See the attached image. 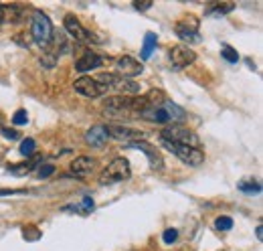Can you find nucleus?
<instances>
[{
  "label": "nucleus",
  "mask_w": 263,
  "mask_h": 251,
  "mask_svg": "<svg viewBox=\"0 0 263 251\" xmlns=\"http://www.w3.org/2000/svg\"><path fill=\"white\" fill-rule=\"evenodd\" d=\"M83 209H85V211H91V209H93V201H91L89 196L83 199Z\"/></svg>",
  "instance_id": "30"
},
{
  "label": "nucleus",
  "mask_w": 263,
  "mask_h": 251,
  "mask_svg": "<svg viewBox=\"0 0 263 251\" xmlns=\"http://www.w3.org/2000/svg\"><path fill=\"white\" fill-rule=\"evenodd\" d=\"M101 63H103V59L99 57L98 53H93V51H85V55L77 59L75 69H77L79 73H87V71H91V69H98Z\"/></svg>",
  "instance_id": "13"
},
{
  "label": "nucleus",
  "mask_w": 263,
  "mask_h": 251,
  "mask_svg": "<svg viewBox=\"0 0 263 251\" xmlns=\"http://www.w3.org/2000/svg\"><path fill=\"white\" fill-rule=\"evenodd\" d=\"M160 107H162V112L166 114L168 122H182V120H184V110H182L180 105H176V103L164 99V101L160 103Z\"/></svg>",
  "instance_id": "16"
},
{
  "label": "nucleus",
  "mask_w": 263,
  "mask_h": 251,
  "mask_svg": "<svg viewBox=\"0 0 263 251\" xmlns=\"http://www.w3.org/2000/svg\"><path fill=\"white\" fill-rule=\"evenodd\" d=\"M63 25H65L67 34H69L71 39L79 41V43H87V41L91 39V32L87 31V29L79 23V19H75L73 14H67L65 21H63Z\"/></svg>",
  "instance_id": "7"
},
{
  "label": "nucleus",
  "mask_w": 263,
  "mask_h": 251,
  "mask_svg": "<svg viewBox=\"0 0 263 251\" xmlns=\"http://www.w3.org/2000/svg\"><path fill=\"white\" fill-rule=\"evenodd\" d=\"M239 190L245 192V194H259L261 192V185L257 181H253V178H245V181L239 183Z\"/></svg>",
  "instance_id": "19"
},
{
  "label": "nucleus",
  "mask_w": 263,
  "mask_h": 251,
  "mask_svg": "<svg viewBox=\"0 0 263 251\" xmlns=\"http://www.w3.org/2000/svg\"><path fill=\"white\" fill-rule=\"evenodd\" d=\"M107 130H105V126H93V128H89L87 130V134H85V142L89 144V146H93V148H101L105 142H107Z\"/></svg>",
  "instance_id": "14"
},
{
  "label": "nucleus",
  "mask_w": 263,
  "mask_h": 251,
  "mask_svg": "<svg viewBox=\"0 0 263 251\" xmlns=\"http://www.w3.org/2000/svg\"><path fill=\"white\" fill-rule=\"evenodd\" d=\"M156 43H158V37L154 32H148L144 37V47H142V59H150V55L154 53L156 49Z\"/></svg>",
  "instance_id": "18"
},
{
  "label": "nucleus",
  "mask_w": 263,
  "mask_h": 251,
  "mask_svg": "<svg viewBox=\"0 0 263 251\" xmlns=\"http://www.w3.org/2000/svg\"><path fill=\"white\" fill-rule=\"evenodd\" d=\"M18 152L23 154V156H31L34 152V140L33 138H27V140H23L21 142V148H18Z\"/></svg>",
  "instance_id": "22"
},
{
  "label": "nucleus",
  "mask_w": 263,
  "mask_h": 251,
  "mask_svg": "<svg viewBox=\"0 0 263 251\" xmlns=\"http://www.w3.org/2000/svg\"><path fill=\"white\" fill-rule=\"evenodd\" d=\"M215 227L219 231H229L231 227H233V219L231 217H219V219L215 221Z\"/></svg>",
  "instance_id": "24"
},
{
  "label": "nucleus",
  "mask_w": 263,
  "mask_h": 251,
  "mask_svg": "<svg viewBox=\"0 0 263 251\" xmlns=\"http://www.w3.org/2000/svg\"><path fill=\"white\" fill-rule=\"evenodd\" d=\"M23 14H25V8L18 4H0V25L21 23Z\"/></svg>",
  "instance_id": "11"
},
{
  "label": "nucleus",
  "mask_w": 263,
  "mask_h": 251,
  "mask_svg": "<svg viewBox=\"0 0 263 251\" xmlns=\"http://www.w3.org/2000/svg\"><path fill=\"white\" fill-rule=\"evenodd\" d=\"M160 144L164 146L168 152H172L174 156H178L184 164L189 166H200L204 162V154L198 150V148H191V146H182V144H176V142H170L160 138Z\"/></svg>",
  "instance_id": "3"
},
{
  "label": "nucleus",
  "mask_w": 263,
  "mask_h": 251,
  "mask_svg": "<svg viewBox=\"0 0 263 251\" xmlns=\"http://www.w3.org/2000/svg\"><path fill=\"white\" fill-rule=\"evenodd\" d=\"M130 148H134V150H142L146 156L150 158V166H152V168H156V170H160V168H162V156H160V154H158V150H156L152 144H148L146 140L132 142Z\"/></svg>",
  "instance_id": "10"
},
{
  "label": "nucleus",
  "mask_w": 263,
  "mask_h": 251,
  "mask_svg": "<svg viewBox=\"0 0 263 251\" xmlns=\"http://www.w3.org/2000/svg\"><path fill=\"white\" fill-rule=\"evenodd\" d=\"M160 138L170 140V142H176V144H182V146H191V148H198L200 146V140H198L197 134H193L191 130L182 128V126H166L160 134Z\"/></svg>",
  "instance_id": "4"
},
{
  "label": "nucleus",
  "mask_w": 263,
  "mask_h": 251,
  "mask_svg": "<svg viewBox=\"0 0 263 251\" xmlns=\"http://www.w3.org/2000/svg\"><path fill=\"white\" fill-rule=\"evenodd\" d=\"M176 237H178V231H176V229H166L164 235H162L164 243H174V241H176Z\"/></svg>",
  "instance_id": "26"
},
{
  "label": "nucleus",
  "mask_w": 263,
  "mask_h": 251,
  "mask_svg": "<svg viewBox=\"0 0 263 251\" xmlns=\"http://www.w3.org/2000/svg\"><path fill=\"white\" fill-rule=\"evenodd\" d=\"M116 67H118V71L122 73V77H138V75L144 71V67L140 65V61H136L130 55L120 57V59L116 61Z\"/></svg>",
  "instance_id": "9"
},
{
  "label": "nucleus",
  "mask_w": 263,
  "mask_h": 251,
  "mask_svg": "<svg viewBox=\"0 0 263 251\" xmlns=\"http://www.w3.org/2000/svg\"><path fill=\"white\" fill-rule=\"evenodd\" d=\"M73 87H75V92H77V94H81L83 97H89V99H96V97L105 94V89L99 85L98 81H96L93 77H87V75H83V77L75 79Z\"/></svg>",
  "instance_id": "6"
},
{
  "label": "nucleus",
  "mask_w": 263,
  "mask_h": 251,
  "mask_svg": "<svg viewBox=\"0 0 263 251\" xmlns=\"http://www.w3.org/2000/svg\"><path fill=\"white\" fill-rule=\"evenodd\" d=\"M105 130H107V136H111V138H116L120 142H128V144L138 142V140L144 138L142 132L132 130V128H124V126H105Z\"/></svg>",
  "instance_id": "8"
},
{
  "label": "nucleus",
  "mask_w": 263,
  "mask_h": 251,
  "mask_svg": "<svg viewBox=\"0 0 263 251\" xmlns=\"http://www.w3.org/2000/svg\"><path fill=\"white\" fill-rule=\"evenodd\" d=\"M195 59H197V53L189 45H176V47L170 49V63L178 71L184 69V67H189Z\"/></svg>",
  "instance_id": "5"
},
{
  "label": "nucleus",
  "mask_w": 263,
  "mask_h": 251,
  "mask_svg": "<svg viewBox=\"0 0 263 251\" xmlns=\"http://www.w3.org/2000/svg\"><path fill=\"white\" fill-rule=\"evenodd\" d=\"M114 89H118V92H124V95H128V94L132 95V94H138V92H140V85L120 75V77H118V81H116V85H114Z\"/></svg>",
  "instance_id": "17"
},
{
  "label": "nucleus",
  "mask_w": 263,
  "mask_h": 251,
  "mask_svg": "<svg viewBox=\"0 0 263 251\" xmlns=\"http://www.w3.org/2000/svg\"><path fill=\"white\" fill-rule=\"evenodd\" d=\"M93 166H96V160L89 156H77L71 164H69V170H71V174H75V176H79V178H83V176H87V174H91V170H93Z\"/></svg>",
  "instance_id": "12"
},
{
  "label": "nucleus",
  "mask_w": 263,
  "mask_h": 251,
  "mask_svg": "<svg viewBox=\"0 0 263 251\" xmlns=\"http://www.w3.org/2000/svg\"><path fill=\"white\" fill-rule=\"evenodd\" d=\"M31 34H33L34 43H36L39 47H43V49L49 47V43L53 41V23H51V19H49L45 12L36 10L33 14Z\"/></svg>",
  "instance_id": "2"
},
{
  "label": "nucleus",
  "mask_w": 263,
  "mask_h": 251,
  "mask_svg": "<svg viewBox=\"0 0 263 251\" xmlns=\"http://www.w3.org/2000/svg\"><path fill=\"white\" fill-rule=\"evenodd\" d=\"M36 162H39V158H33V160H29V164H23V166H12V168H10V172H12V174H29L34 166H36Z\"/></svg>",
  "instance_id": "20"
},
{
  "label": "nucleus",
  "mask_w": 263,
  "mask_h": 251,
  "mask_svg": "<svg viewBox=\"0 0 263 251\" xmlns=\"http://www.w3.org/2000/svg\"><path fill=\"white\" fill-rule=\"evenodd\" d=\"M221 53H223V59H225V61H229V63H237V61H239V55H237V51H235L233 47H229V45H225Z\"/></svg>",
  "instance_id": "23"
},
{
  "label": "nucleus",
  "mask_w": 263,
  "mask_h": 251,
  "mask_svg": "<svg viewBox=\"0 0 263 251\" xmlns=\"http://www.w3.org/2000/svg\"><path fill=\"white\" fill-rule=\"evenodd\" d=\"M233 8H235L233 4H215V6L209 10V16H223V14L231 12Z\"/></svg>",
  "instance_id": "21"
},
{
  "label": "nucleus",
  "mask_w": 263,
  "mask_h": 251,
  "mask_svg": "<svg viewBox=\"0 0 263 251\" xmlns=\"http://www.w3.org/2000/svg\"><path fill=\"white\" fill-rule=\"evenodd\" d=\"M132 176L130 162L126 158H116L111 160L99 174V183L101 185H116V183H124Z\"/></svg>",
  "instance_id": "1"
},
{
  "label": "nucleus",
  "mask_w": 263,
  "mask_h": 251,
  "mask_svg": "<svg viewBox=\"0 0 263 251\" xmlns=\"http://www.w3.org/2000/svg\"><path fill=\"white\" fill-rule=\"evenodd\" d=\"M27 122H29V116H27L25 110H18V112L12 116V124L14 126H25Z\"/></svg>",
  "instance_id": "25"
},
{
  "label": "nucleus",
  "mask_w": 263,
  "mask_h": 251,
  "mask_svg": "<svg viewBox=\"0 0 263 251\" xmlns=\"http://www.w3.org/2000/svg\"><path fill=\"white\" fill-rule=\"evenodd\" d=\"M255 233H257V239H261V237H263V229H261V225L257 227V231H255Z\"/></svg>",
  "instance_id": "32"
},
{
  "label": "nucleus",
  "mask_w": 263,
  "mask_h": 251,
  "mask_svg": "<svg viewBox=\"0 0 263 251\" xmlns=\"http://www.w3.org/2000/svg\"><path fill=\"white\" fill-rule=\"evenodd\" d=\"M152 6V2H134V8L136 10H148Z\"/></svg>",
  "instance_id": "29"
},
{
  "label": "nucleus",
  "mask_w": 263,
  "mask_h": 251,
  "mask_svg": "<svg viewBox=\"0 0 263 251\" xmlns=\"http://www.w3.org/2000/svg\"><path fill=\"white\" fill-rule=\"evenodd\" d=\"M174 32L180 41L184 43H197L198 41V34H197V23L193 27H189V23H176L174 27Z\"/></svg>",
  "instance_id": "15"
},
{
  "label": "nucleus",
  "mask_w": 263,
  "mask_h": 251,
  "mask_svg": "<svg viewBox=\"0 0 263 251\" xmlns=\"http://www.w3.org/2000/svg\"><path fill=\"white\" fill-rule=\"evenodd\" d=\"M0 134H2L4 138H10V140H16V138H18V134H16V132H10V130H6V128H2V130H0Z\"/></svg>",
  "instance_id": "28"
},
{
  "label": "nucleus",
  "mask_w": 263,
  "mask_h": 251,
  "mask_svg": "<svg viewBox=\"0 0 263 251\" xmlns=\"http://www.w3.org/2000/svg\"><path fill=\"white\" fill-rule=\"evenodd\" d=\"M53 172H55V166H53V164H45V166L39 168V176H41V178H47V176H51Z\"/></svg>",
  "instance_id": "27"
},
{
  "label": "nucleus",
  "mask_w": 263,
  "mask_h": 251,
  "mask_svg": "<svg viewBox=\"0 0 263 251\" xmlns=\"http://www.w3.org/2000/svg\"><path fill=\"white\" fill-rule=\"evenodd\" d=\"M18 192H25V190H0V196H6V194H18Z\"/></svg>",
  "instance_id": "31"
}]
</instances>
